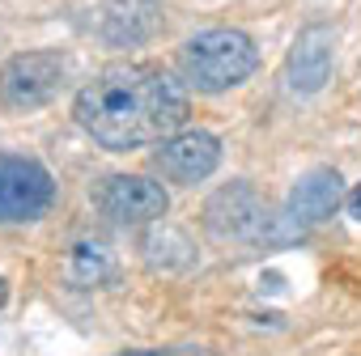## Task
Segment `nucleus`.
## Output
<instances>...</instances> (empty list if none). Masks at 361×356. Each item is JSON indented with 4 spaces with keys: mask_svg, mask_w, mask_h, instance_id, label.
Listing matches in <instances>:
<instances>
[{
    "mask_svg": "<svg viewBox=\"0 0 361 356\" xmlns=\"http://www.w3.org/2000/svg\"><path fill=\"white\" fill-rule=\"evenodd\" d=\"M344 204H348V217H353V221H361V183L353 187V196H348Z\"/></svg>",
    "mask_w": 361,
    "mask_h": 356,
    "instance_id": "nucleus-13",
    "label": "nucleus"
},
{
    "mask_svg": "<svg viewBox=\"0 0 361 356\" xmlns=\"http://www.w3.org/2000/svg\"><path fill=\"white\" fill-rule=\"evenodd\" d=\"M9 301V284H5V276H0V305Z\"/></svg>",
    "mask_w": 361,
    "mask_h": 356,
    "instance_id": "nucleus-14",
    "label": "nucleus"
},
{
    "mask_svg": "<svg viewBox=\"0 0 361 356\" xmlns=\"http://www.w3.org/2000/svg\"><path fill=\"white\" fill-rule=\"evenodd\" d=\"M119 356H213L204 348H140V352H119Z\"/></svg>",
    "mask_w": 361,
    "mask_h": 356,
    "instance_id": "nucleus-12",
    "label": "nucleus"
},
{
    "mask_svg": "<svg viewBox=\"0 0 361 356\" xmlns=\"http://www.w3.org/2000/svg\"><path fill=\"white\" fill-rule=\"evenodd\" d=\"M331 51H336V34L331 26H306L293 47H289V60H285V81L293 94H319L331 77Z\"/></svg>",
    "mask_w": 361,
    "mask_h": 356,
    "instance_id": "nucleus-9",
    "label": "nucleus"
},
{
    "mask_svg": "<svg viewBox=\"0 0 361 356\" xmlns=\"http://www.w3.org/2000/svg\"><path fill=\"white\" fill-rule=\"evenodd\" d=\"M64 280H68V288H85V293L90 288H106V284L119 280V255L111 250L106 238L81 234L68 246V255H64Z\"/></svg>",
    "mask_w": 361,
    "mask_h": 356,
    "instance_id": "nucleus-10",
    "label": "nucleus"
},
{
    "mask_svg": "<svg viewBox=\"0 0 361 356\" xmlns=\"http://www.w3.org/2000/svg\"><path fill=\"white\" fill-rule=\"evenodd\" d=\"M64 85L60 51H22L0 64V106L5 110H39Z\"/></svg>",
    "mask_w": 361,
    "mask_h": 356,
    "instance_id": "nucleus-5",
    "label": "nucleus"
},
{
    "mask_svg": "<svg viewBox=\"0 0 361 356\" xmlns=\"http://www.w3.org/2000/svg\"><path fill=\"white\" fill-rule=\"evenodd\" d=\"M94 208L119 225V229H140V225H157L170 208V196L161 183L145 174H111L94 187Z\"/></svg>",
    "mask_w": 361,
    "mask_h": 356,
    "instance_id": "nucleus-4",
    "label": "nucleus"
},
{
    "mask_svg": "<svg viewBox=\"0 0 361 356\" xmlns=\"http://www.w3.org/2000/svg\"><path fill=\"white\" fill-rule=\"evenodd\" d=\"M340 204H344V178H340L331 165H314V170H306L298 183L289 187L285 217H289L298 229H314V225L331 221Z\"/></svg>",
    "mask_w": 361,
    "mask_h": 356,
    "instance_id": "nucleus-8",
    "label": "nucleus"
},
{
    "mask_svg": "<svg viewBox=\"0 0 361 356\" xmlns=\"http://www.w3.org/2000/svg\"><path fill=\"white\" fill-rule=\"evenodd\" d=\"M259 68V47L234 26L200 30L178 47V72L196 94H226Z\"/></svg>",
    "mask_w": 361,
    "mask_h": 356,
    "instance_id": "nucleus-2",
    "label": "nucleus"
},
{
    "mask_svg": "<svg viewBox=\"0 0 361 356\" xmlns=\"http://www.w3.org/2000/svg\"><path fill=\"white\" fill-rule=\"evenodd\" d=\"M73 119L111 153L157 144L188 119V81L153 64H111L77 94Z\"/></svg>",
    "mask_w": 361,
    "mask_h": 356,
    "instance_id": "nucleus-1",
    "label": "nucleus"
},
{
    "mask_svg": "<svg viewBox=\"0 0 361 356\" xmlns=\"http://www.w3.org/2000/svg\"><path fill=\"white\" fill-rule=\"evenodd\" d=\"M56 204V183L35 157L0 153V225H26L47 217Z\"/></svg>",
    "mask_w": 361,
    "mask_h": 356,
    "instance_id": "nucleus-3",
    "label": "nucleus"
},
{
    "mask_svg": "<svg viewBox=\"0 0 361 356\" xmlns=\"http://www.w3.org/2000/svg\"><path fill=\"white\" fill-rule=\"evenodd\" d=\"M140 250H145V263L157 267V272H188V267L196 263V246H192V238H188L183 229L166 225V221H157V225L145 234Z\"/></svg>",
    "mask_w": 361,
    "mask_h": 356,
    "instance_id": "nucleus-11",
    "label": "nucleus"
},
{
    "mask_svg": "<svg viewBox=\"0 0 361 356\" xmlns=\"http://www.w3.org/2000/svg\"><path fill=\"white\" fill-rule=\"evenodd\" d=\"M217 165H221V140L213 132H174V136L157 140V148H153V170L166 183H178V187L204 183Z\"/></svg>",
    "mask_w": 361,
    "mask_h": 356,
    "instance_id": "nucleus-7",
    "label": "nucleus"
},
{
    "mask_svg": "<svg viewBox=\"0 0 361 356\" xmlns=\"http://www.w3.org/2000/svg\"><path fill=\"white\" fill-rule=\"evenodd\" d=\"M268 204L259 200V191L251 183H230L217 187L204 204V225L213 238L221 242H259L268 229Z\"/></svg>",
    "mask_w": 361,
    "mask_h": 356,
    "instance_id": "nucleus-6",
    "label": "nucleus"
}]
</instances>
